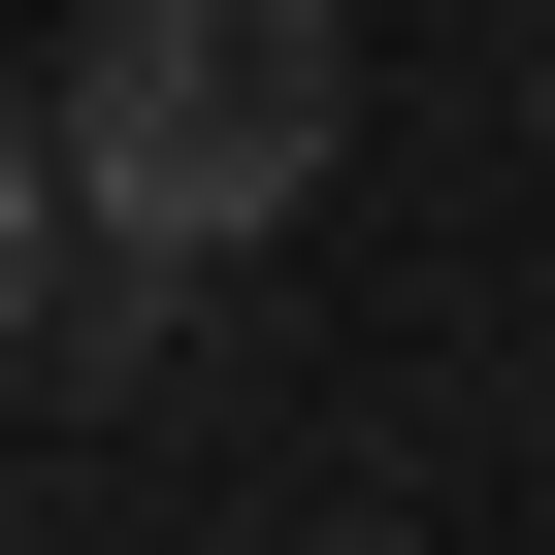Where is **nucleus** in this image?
Listing matches in <instances>:
<instances>
[{"mask_svg":"<svg viewBox=\"0 0 555 555\" xmlns=\"http://www.w3.org/2000/svg\"><path fill=\"white\" fill-rule=\"evenodd\" d=\"M66 295V164H34V99H0V327Z\"/></svg>","mask_w":555,"mask_h":555,"instance_id":"obj_2","label":"nucleus"},{"mask_svg":"<svg viewBox=\"0 0 555 555\" xmlns=\"http://www.w3.org/2000/svg\"><path fill=\"white\" fill-rule=\"evenodd\" d=\"M327 131H360V34H327V0H99V34H66V196L164 229V261L295 229Z\"/></svg>","mask_w":555,"mask_h":555,"instance_id":"obj_1","label":"nucleus"}]
</instances>
